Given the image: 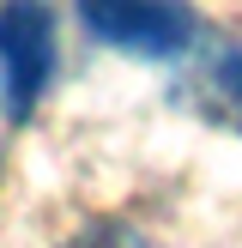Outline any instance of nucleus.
Masks as SVG:
<instances>
[{"mask_svg": "<svg viewBox=\"0 0 242 248\" xmlns=\"http://www.w3.org/2000/svg\"><path fill=\"white\" fill-rule=\"evenodd\" d=\"M79 18L91 36L145 61H169L194 43V12L182 0H79Z\"/></svg>", "mask_w": 242, "mask_h": 248, "instance_id": "obj_2", "label": "nucleus"}, {"mask_svg": "<svg viewBox=\"0 0 242 248\" xmlns=\"http://www.w3.org/2000/svg\"><path fill=\"white\" fill-rule=\"evenodd\" d=\"M55 73V12L48 0H0V97L24 121Z\"/></svg>", "mask_w": 242, "mask_h": 248, "instance_id": "obj_1", "label": "nucleus"}, {"mask_svg": "<svg viewBox=\"0 0 242 248\" xmlns=\"http://www.w3.org/2000/svg\"><path fill=\"white\" fill-rule=\"evenodd\" d=\"M218 85H224V91L242 103V48H230V55L218 61Z\"/></svg>", "mask_w": 242, "mask_h": 248, "instance_id": "obj_3", "label": "nucleus"}]
</instances>
